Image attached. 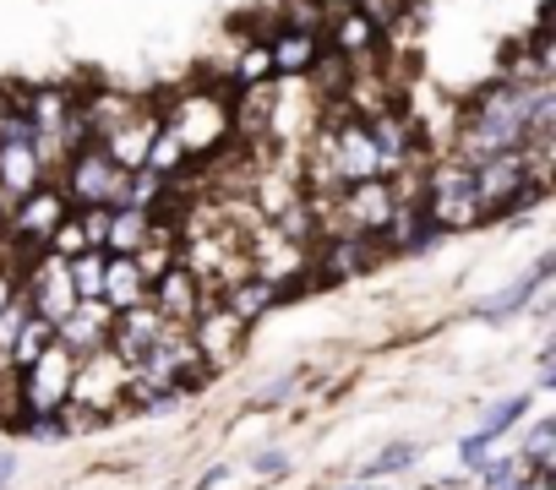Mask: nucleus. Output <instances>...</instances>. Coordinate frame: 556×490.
I'll list each match as a JSON object with an SVG mask.
<instances>
[{
    "label": "nucleus",
    "instance_id": "nucleus-9",
    "mask_svg": "<svg viewBox=\"0 0 556 490\" xmlns=\"http://www.w3.org/2000/svg\"><path fill=\"white\" fill-rule=\"evenodd\" d=\"M110 327H115V311H110L104 300H77V306L55 322V344H66V349L83 360V354H93V349L110 344Z\"/></svg>",
    "mask_w": 556,
    "mask_h": 490
},
{
    "label": "nucleus",
    "instance_id": "nucleus-23",
    "mask_svg": "<svg viewBox=\"0 0 556 490\" xmlns=\"http://www.w3.org/2000/svg\"><path fill=\"white\" fill-rule=\"evenodd\" d=\"M551 447H556V425L551 420H540L534 430H529V447H523V468H540V474H551Z\"/></svg>",
    "mask_w": 556,
    "mask_h": 490
},
{
    "label": "nucleus",
    "instance_id": "nucleus-15",
    "mask_svg": "<svg viewBox=\"0 0 556 490\" xmlns=\"http://www.w3.org/2000/svg\"><path fill=\"white\" fill-rule=\"evenodd\" d=\"M99 300H104L110 311H131V306H142V300H148V279H142V268H137L131 257H104V289H99Z\"/></svg>",
    "mask_w": 556,
    "mask_h": 490
},
{
    "label": "nucleus",
    "instance_id": "nucleus-31",
    "mask_svg": "<svg viewBox=\"0 0 556 490\" xmlns=\"http://www.w3.org/2000/svg\"><path fill=\"white\" fill-rule=\"evenodd\" d=\"M12 474H17V457H12V452H0V485H7Z\"/></svg>",
    "mask_w": 556,
    "mask_h": 490
},
{
    "label": "nucleus",
    "instance_id": "nucleus-3",
    "mask_svg": "<svg viewBox=\"0 0 556 490\" xmlns=\"http://www.w3.org/2000/svg\"><path fill=\"white\" fill-rule=\"evenodd\" d=\"M72 376H77V354L66 344H50L28 371H17V409L23 420H61L66 398H72Z\"/></svg>",
    "mask_w": 556,
    "mask_h": 490
},
{
    "label": "nucleus",
    "instance_id": "nucleus-26",
    "mask_svg": "<svg viewBox=\"0 0 556 490\" xmlns=\"http://www.w3.org/2000/svg\"><path fill=\"white\" fill-rule=\"evenodd\" d=\"M480 474H485V490H513V485L523 479V463H518V452H513V457L480 463Z\"/></svg>",
    "mask_w": 556,
    "mask_h": 490
},
{
    "label": "nucleus",
    "instance_id": "nucleus-8",
    "mask_svg": "<svg viewBox=\"0 0 556 490\" xmlns=\"http://www.w3.org/2000/svg\"><path fill=\"white\" fill-rule=\"evenodd\" d=\"M323 50L339 55L344 66H371V55L382 50V34L371 28V17H366L361 7H350V12H333V17H328Z\"/></svg>",
    "mask_w": 556,
    "mask_h": 490
},
{
    "label": "nucleus",
    "instance_id": "nucleus-14",
    "mask_svg": "<svg viewBox=\"0 0 556 490\" xmlns=\"http://www.w3.org/2000/svg\"><path fill=\"white\" fill-rule=\"evenodd\" d=\"M431 240H437V229H431L420 202H393V218L377 234L382 252H420V245H431Z\"/></svg>",
    "mask_w": 556,
    "mask_h": 490
},
{
    "label": "nucleus",
    "instance_id": "nucleus-29",
    "mask_svg": "<svg viewBox=\"0 0 556 490\" xmlns=\"http://www.w3.org/2000/svg\"><path fill=\"white\" fill-rule=\"evenodd\" d=\"M251 468H256V474H267V479H278V474L290 468V457H285V452H262V457H256Z\"/></svg>",
    "mask_w": 556,
    "mask_h": 490
},
{
    "label": "nucleus",
    "instance_id": "nucleus-28",
    "mask_svg": "<svg viewBox=\"0 0 556 490\" xmlns=\"http://www.w3.org/2000/svg\"><path fill=\"white\" fill-rule=\"evenodd\" d=\"M323 12H328V7H317V0H295V7H290V28L323 39Z\"/></svg>",
    "mask_w": 556,
    "mask_h": 490
},
{
    "label": "nucleus",
    "instance_id": "nucleus-12",
    "mask_svg": "<svg viewBox=\"0 0 556 490\" xmlns=\"http://www.w3.org/2000/svg\"><path fill=\"white\" fill-rule=\"evenodd\" d=\"M45 164H39V147L34 142H0V196L7 202H23L34 185H45Z\"/></svg>",
    "mask_w": 556,
    "mask_h": 490
},
{
    "label": "nucleus",
    "instance_id": "nucleus-5",
    "mask_svg": "<svg viewBox=\"0 0 556 490\" xmlns=\"http://www.w3.org/2000/svg\"><path fill=\"white\" fill-rule=\"evenodd\" d=\"M245 333H251V322H240V317H235L229 306H218V300H207V306L197 311V322L186 327V338L197 344V354H202L207 371L235 365L240 349H245Z\"/></svg>",
    "mask_w": 556,
    "mask_h": 490
},
{
    "label": "nucleus",
    "instance_id": "nucleus-11",
    "mask_svg": "<svg viewBox=\"0 0 556 490\" xmlns=\"http://www.w3.org/2000/svg\"><path fill=\"white\" fill-rule=\"evenodd\" d=\"M153 131H159V109L137 104V109H131V115H126V120L99 142V147L110 153V164H115V169H126V175H131V169H142V164H148V142H153Z\"/></svg>",
    "mask_w": 556,
    "mask_h": 490
},
{
    "label": "nucleus",
    "instance_id": "nucleus-10",
    "mask_svg": "<svg viewBox=\"0 0 556 490\" xmlns=\"http://www.w3.org/2000/svg\"><path fill=\"white\" fill-rule=\"evenodd\" d=\"M148 306H153V311H159L169 327H191V322H197V311H202L207 300H202L197 279H191V273L175 262L164 279H153V284H148Z\"/></svg>",
    "mask_w": 556,
    "mask_h": 490
},
{
    "label": "nucleus",
    "instance_id": "nucleus-27",
    "mask_svg": "<svg viewBox=\"0 0 556 490\" xmlns=\"http://www.w3.org/2000/svg\"><path fill=\"white\" fill-rule=\"evenodd\" d=\"M409 463H415V447H409V441H399V447H388L382 457H371V468H366V474H371V479H382V474H399V468H409Z\"/></svg>",
    "mask_w": 556,
    "mask_h": 490
},
{
    "label": "nucleus",
    "instance_id": "nucleus-6",
    "mask_svg": "<svg viewBox=\"0 0 556 490\" xmlns=\"http://www.w3.org/2000/svg\"><path fill=\"white\" fill-rule=\"evenodd\" d=\"M382 257L388 252L377 240H366V234H323L312 245V284H344V279L377 268Z\"/></svg>",
    "mask_w": 556,
    "mask_h": 490
},
{
    "label": "nucleus",
    "instance_id": "nucleus-16",
    "mask_svg": "<svg viewBox=\"0 0 556 490\" xmlns=\"http://www.w3.org/2000/svg\"><path fill=\"white\" fill-rule=\"evenodd\" d=\"M278 300H285V289H273L267 279H256V273H251V279H240L235 289H224V300H218V306H229L240 322H256V317H267Z\"/></svg>",
    "mask_w": 556,
    "mask_h": 490
},
{
    "label": "nucleus",
    "instance_id": "nucleus-24",
    "mask_svg": "<svg viewBox=\"0 0 556 490\" xmlns=\"http://www.w3.org/2000/svg\"><path fill=\"white\" fill-rule=\"evenodd\" d=\"M523 414H529V392H518V398L496 403V409H491V420L480 425V436H485V441H496V436H502V430H513V425H518Z\"/></svg>",
    "mask_w": 556,
    "mask_h": 490
},
{
    "label": "nucleus",
    "instance_id": "nucleus-22",
    "mask_svg": "<svg viewBox=\"0 0 556 490\" xmlns=\"http://www.w3.org/2000/svg\"><path fill=\"white\" fill-rule=\"evenodd\" d=\"M66 273H72L77 300H99V289H104V252H83V257H72Z\"/></svg>",
    "mask_w": 556,
    "mask_h": 490
},
{
    "label": "nucleus",
    "instance_id": "nucleus-7",
    "mask_svg": "<svg viewBox=\"0 0 556 490\" xmlns=\"http://www.w3.org/2000/svg\"><path fill=\"white\" fill-rule=\"evenodd\" d=\"M175 327L142 300V306H131V311H115V327H110V349L126 360V365H137L148 349H159L164 338H169Z\"/></svg>",
    "mask_w": 556,
    "mask_h": 490
},
{
    "label": "nucleus",
    "instance_id": "nucleus-1",
    "mask_svg": "<svg viewBox=\"0 0 556 490\" xmlns=\"http://www.w3.org/2000/svg\"><path fill=\"white\" fill-rule=\"evenodd\" d=\"M159 126L180 142L186 164H202L213 153H224L235 142L229 126V88H186L169 99V109H159Z\"/></svg>",
    "mask_w": 556,
    "mask_h": 490
},
{
    "label": "nucleus",
    "instance_id": "nucleus-17",
    "mask_svg": "<svg viewBox=\"0 0 556 490\" xmlns=\"http://www.w3.org/2000/svg\"><path fill=\"white\" fill-rule=\"evenodd\" d=\"M148 212L142 207H110V234H104V257H137V245L148 240Z\"/></svg>",
    "mask_w": 556,
    "mask_h": 490
},
{
    "label": "nucleus",
    "instance_id": "nucleus-2",
    "mask_svg": "<svg viewBox=\"0 0 556 490\" xmlns=\"http://www.w3.org/2000/svg\"><path fill=\"white\" fill-rule=\"evenodd\" d=\"M420 207H426V218H431L437 234H442V229H469V223H480L485 212H480V196H475V169L458 164L453 153L437 158V164L426 169V180H420Z\"/></svg>",
    "mask_w": 556,
    "mask_h": 490
},
{
    "label": "nucleus",
    "instance_id": "nucleus-25",
    "mask_svg": "<svg viewBox=\"0 0 556 490\" xmlns=\"http://www.w3.org/2000/svg\"><path fill=\"white\" fill-rule=\"evenodd\" d=\"M77 212V229L88 240V252H104V234H110V207H72Z\"/></svg>",
    "mask_w": 556,
    "mask_h": 490
},
{
    "label": "nucleus",
    "instance_id": "nucleus-4",
    "mask_svg": "<svg viewBox=\"0 0 556 490\" xmlns=\"http://www.w3.org/2000/svg\"><path fill=\"white\" fill-rule=\"evenodd\" d=\"M55 185H61V196H66L72 207H121V202H126V169H115L99 142H83V147L61 164Z\"/></svg>",
    "mask_w": 556,
    "mask_h": 490
},
{
    "label": "nucleus",
    "instance_id": "nucleus-18",
    "mask_svg": "<svg viewBox=\"0 0 556 490\" xmlns=\"http://www.w3.org/2000/svg\"><path fill=\"white\" fill-rule=\"evenodd\" d=\"M50 344H55V327H50L45 317H34V311H28V322L17 327V338H12V349H7V371H12V376H17V371H28Z\"/></svg>",
    "mask_w": 556,
    "mask_h": 490
},
{
    "label": "nucleus",
    "instance_id": "nucleus-30",
    "mask_svg": "<svg viewBox=\"0 0 556 490\" xmlns=\"http://www.w3.org/2000/svg\"><path fill=\"white\" fill-rule=\"evenodd\" d=\"M12 300H17V273H12V268H0V311H7Z\"/></svg>",
    "mask_w": 556,
    "mask_h": 490
},
{
    "label": "nucleus",
    "instance_id": "nucleus-21",
    "mask_svg": "<svg viewBox=\"0 0 556 490\" xmlns=\"http://www.w3.org/2000/svg\"><path fill=\"white\" fill-rule=\"evenodd\" d=\"M142 169H153L159 180H175V175H186L191 164H186L180 142H175V137H169V131L159 126V131H153V142H148V164H142Z\"/></svg>",
    "mask_w": 556,
    "mask_h": 490
},
{
    "label": "nucleus",
    "instance_id": "nucleus-20",
    "mask_svg": "<svg viewBox=\"0 0 556 490\" xmlns=\"http://www.w3.org/2000/svg\"><path fill=\"white\" fill-rule=\"evenodd\" d=\"M262 82H273V55H267V44H245L229 66V93L235 88H262Z\"/></svg>",
    "mask_w": 556,
    "mask_h": 490
},
{
    "label": "nucleus",
    "instance_id": "nucleus-19",
    "mask_svg": "<svg viewBox=\"0 0 556 490\" xmlns=\"http://www.w3.org/2000/svg\"><path fill=\"white\" fill-rule=\"evenodd\" d=\"M551 268H556V262H551V257H540V268H534V273H529L523 284H513V289H502V295L480 300V306H475V317H485V322H491V317H507V311L529 306V295H534V289H540V284L551 279Z\"/></svg>",
    "mask_w": 556,
    "mask_h": 490
},
{
    "label": "nucleus",
    "instance_id": "nucleus-13",
    "mask_svg": "<svg viewBox=\"0 0 556 490\" xmlns=\"http://www.w3.org/2000/svg\"><path fill=\"white\" fill-rule=\"evenodd\" d=\"M267 55H273V77H312L317 72V61H323V39L317 34H295V28H285L278 39H267Z\"/></svg>",
    "mask_w": 556,
    "mask_h": 490
}]
</instances>
